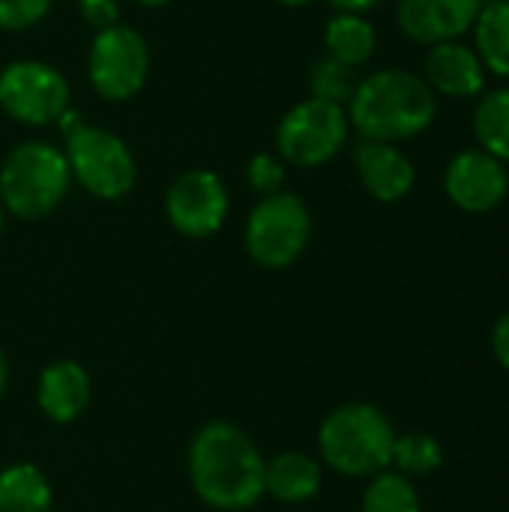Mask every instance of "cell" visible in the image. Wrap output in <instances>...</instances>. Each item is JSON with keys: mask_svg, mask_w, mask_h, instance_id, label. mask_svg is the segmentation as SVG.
Masks as SVG:
<instances>
[{"mask_svg": "<svg viewBox=\"0 0 509 512\" xmlns=\"http://www.w3.org/2000/svg\"><path fill=\"white\" fill-rule=\"evenodd\" d=\"M186 471L192 492L210 510L246 512L264 498L267 459L258 444L228 420H210L192 435Z\"/></svg>", "mask_w": 509, "mask_h": 512, "instance_id": "obj_1", "label": "cell"}, {"mask_svg": "<svg viewBox=\"0 0 509 512\" xmlns=\"http://www.w3.org/2000/svg\"><path fill=\"white\" fill-rule=\"evenodd\" d=\"M351 132L363 141L402 144L423 135L438 117V96L420 72L387 66L360 78L345 105Z\"/></svg>", "mask_w": 509, "mask_h": 512, "instance_id": "obj_2", "label": "cell"}, {"mask_svg": "<svg viewBox=\"0 0 509 512\" xmlns=\"http://www.w3.org/2000/svg\"><path fill=\"white\" fill-rule=\"evenodd\" d=\"M396 426L369 402H345L318 426V462L342 477H375L393 468Z\"/></svg>", "mask_w": 509, "mask_h": 512, "instance_id": "obj_3", "label": "cell"}, {"mask_svg": "<svg viewBox=\"0 0 509 512\" xmlns=\"http://www.w3.org/2000/svg\"><path fill=\"white\" fill-rule=\"evenodd\" d=\"M72 174L63 147L30 138L15 144L0 162V204L9 216L39 222L69 195Z\"/></svg>", "mask_w": 509, "mask_h": 512, "instance_id": "obj_4", "label": "cell"}, {"mask_svg": "<svg viewBox=\"0 0 509 512\" xmlns=\"http://www.w3.org/2000/svg\"><path fill=\"white\" fill-rule=\"evenodd\" d=\"M63 153L72 183H78L90 198L120 201L138 183V159L111 129L84 123L63 138Z\"/></svg>", "mask_w": 509, "mask_h": 512, "instance_id": "obj_5", "label": "cell"}, {"mask_svg": "<svg viewBox=\"0 0 509 512\" xmlns=\"http://www.w3.org/2000/svg\"><path fill=\"white\" fill-rule=\"evenodd\" d=\"M312 210L294 192H279L270 198H258L249 210L243 228V246L249 258L264 270H288L303 258L312 243Z\"/></svg>", "mask_w": 509, "mask_h": 512, "instance_id": "obj_6", "label": "cell"}, {"mask_svg": "<svg viewBox=\"0 0 509 512\" xmlns=\"http://www.w3.org/2000/svg\"><path fill=\"white\" fill-rule=\"evenodd\" d=\"M351 138L348 111L333 102L303 99L276 123V156L294 168H321L333 162Z\"/></svg>", "mask_w": 509, "mask_h": 512, "instance_id": "obj_7", "label": "cell"}, {"mask_svg": "<svg viewBox=\"0 0 509 512\" xmlns=\"http://www.w3.org/2000/svg\"><path fill=\"white\" fill-rule=\"evenodd\" d=\"M150 78V45L141 30L114 24L93 33L87 51V81L105 102L135 99Z\"/></svg>", "mask_w": 509, "mask_h": 512, "instance_id": "obj_8", "label": "cell"}, {"mask_svg": "<svg viewBox=\"0 0 509 512\" xmlns=\"http://www.w3.org/2000/svg\"><path fill=\"white\" fill-rule=\"evenodd\" d=\"M72 105L66 75L45 60L21 57L0 69V111L21 126H51Z\"/></svg>", "mask_w": 509, "mask_h": 512, "instance_id": "obj_9", "label": "cell"}, {"mask_svg": "<svg viewBox=\"0 0 509 512\" xmlns=\"http://www.w3.org/2000/svg\"><path fill=\"white\" fill-rule=\"evenodd\" d=\"M228 213V186L210 168H189L177 174L165 192V216L171 228L189 240H207L219 234L228 222Z\"/></svg>", "mask_w": 509, "mask_h": 512, "instance_id": "obj_10", "label": "cell"}, {"mask_svg": "<svg viewBox=\"0 0 509 512\" xmlns=\"http://www.w3.org/2000/svg\"><path fill=\"white\" fill-rule=\"evenodd\" d=\"M444 192L462 213H492L507 201L509 168L480 147H465L444 168Z\"/></svg>", "mask_w": 509, "mask_h": 512, "instance_id": "obj_11", "label": "cell"}, {"mask_svg": "<svg viewBox=\"0 0 509 512\" xmlns=\"http://www.w3.org/2000/svg\"><path fill=\"white\" fill-rule=\"evenodd\" d=\"M486 0H396V24L417 45L465 39Z\"/></svg>", "mask_w": 509, "mask_h": 512, "instance_id": "obj_12", "label": "cell"}, {"mask_svg": "<svg viewBox=\"0 0 509 512\" xmlns=\"http://www.w3.org/2000/svg\"><path fill=\"white\" fill-rule=\"evenodd\" d=\"M354 171L360 186L378 204H399L417 186V168L399 144L384 141H357L354 144Z\"/></svg>", "mask_w": 509, "mask_h": 512, "instance_id": "obj_13", "label": "cell"}, {"mask_svg": "<svg viewBox=\"0 0 509 512\" xmlns=\"http://www.w3.org/2000/svg\"><path fill=\"white\" fill-rule=\"evenodd\" d=\"M420 75L435 96H447L459 102L477 99L489 87V72L480 63L474 45H468L465 39L429 45Z\"/></svg>", "mask_w": 509, "mask_h": 512, "instance_id": "obj_14", "label": "cell"}, {"mask_svg": "<svg viewBox=\"0 0 509 512\" xmlns=\"http://www.w3.org/2000/svg\"><path fill=\"white\" fill-rule=\"evenodd\" d=\"M93 396V381L87 369L75 360H54L36 378V405L54 426L75 423Z\"/></svg>", "mask_w": 509, "mask_h": 512, "instance_id": "obj_15", "label": "cell"}, {"mask_svg": "<svg viewBox=\"0 0 509 512\" xmlns=\"http://www.w3.org/2000/svg\"><path fill=\"white\" fill-rule=\"evenodd\" d=\"M324 483V465L300 450H288L279 453L267 462V474H264V495L276 498L279 504H306L312 498H318Z\"/></svg>", "mask_w": 509, "mask_h": 512, "instance_id": "obj_16", "label": "cell"}, {"mask_svg": "<svg viewBox=\"0 0 509 512\" xmlns=\"http://www.w3.org/2000/svg\"><path fill=\"white\" fill-rule=\"evenodd\" d=\"M324 48L327 57L360 69L378 51V30L366 15L357 12H333L324 27Z\"/></svg>", "mask_w": 509, "mask_h": 512, "instance_id": "obj_17", "label": "cell"}, {"mask_svg": "<svg viewBox=\"0 0 509 512\" xmlns=\"http://www.w3.org/2000/svg\"><path fill=\"white\" fill-rule=\"evenodd\" d=\"M54 492L33 462H12L0 471V512H51Z\"/></svg>", "mask_w": 509, "mask_h": 512, "instance_id": "obj_18", "label": "cell"}, {"mask_svg": "<svg viewBox=\"0 0 509 512\" xmlns=\"http://www.w3.org/2000/svg\"><path fill=\"white\" fill-rule=\"evenodd\" d=\"M471 33L486 72L509 81V0H486Z\"/></svg>", "mask_w": 509, "mask_h": 512, "instance_id": "obj_19", "label": "cell"}, {"mask_svg": "<svg viewBox=\"0 0 509 512\" xmlns=\"http://www.w3.org/2000/svg\"><path fill=\"white\" fill-rule=\"evenodd\" d=\"M471 132L477 147L492 153L498 162L509 168V84L507 87H486L477 96L471 114Z\"/></svg>", "mask_w": 509, "mask_h": 512, "instance_id": "obj_20", "label": "cell"}, {"mask_svg": "<svg viewBox=\"0 0 509 512\" xmlns=\"http://www.w3.org/2000/svg\"><path fill=\"white\" fill-rule=\"evenodd\" d=\"M360 512H423V501L411 477L387 468L369 477L360 498Z\"/></svg>", "mask_w": 509, "mask_h": 512, "instance_id": "obj_21", "label": "cell"}, {"mask_svg": "<svg viewBox=\"0 0 509 512\" xmlns=\"http://www.w3.org/2000/svg\"><path fill=\"white\" fill-rule=\"evenodd\" d=\"M444 465V444L432 432H405L393 444V471L405 477H429Z\"/></svg>", "mask_w": 509, "mask_h": 512, "instance_id": "obj_22", "label": "cell"}, {"mask_svg": "<svg viewBox=\"0 0 509 512\" xmlns=\"http://www.w3.org/2000/svg\"><path fill=\"white\" fill-rule=\"evenodd\" d=\"M357 84H360L357 69H351L327 54L321 60H315L309 69V96L321 99V102H333V105L345 108L351 102Z\"/></svg>", "mask_w": 509, "mask_h": 512, "instance_id": "obj_23", "label": "cell"}, {"mask_svg": "<svg viewBox=\"0 0 509 512\" xmlns=\"http://www.w3.org/2000/svg\"><path fill=\"white\" fill-rule=\"evenodd\" d=\"M285 177H288V165L276 153L261 150L246 162V183L258 198L285 192Z\"/></svg>", "mask_w": 509, "mask_h": 512, "instance_id": "obj_24", "label": "cell"}, {"mask_svg": "<svg viewBox=\"0 0 509 512\" xmlns=\"http://www.w3.org/2000/svg\"><path fill=\"white\" fill-rule=\"evenodd\" d=\"M54 0H0V30L24 33L42 24L51 12Z\"/></svg>", "mask_w": 509, "mask_h": 512, "instance_id": "obj_25", "label": "cell"}, {"mask_svg": "<svg viewBox=\"0 0 509 512\" xmlns=\"http://www.w3.org/2000/svg\"><path fill=\"white\" fill-rule=\"evenodd\" d=\"M78 12L93 33L120 24V3L117 0H78Z\"/></svg>", "mask_w": 509, "mask_h": 512, "instance_id": "obj_26", "label": "cell"}, {"mask_svg": "<svg viewBox=\"0 0 509 512\" xmlns=\"http://www.w3.org/2000/svg\"><path fill=\"white\" fill-rule=\"evenodd\" d=\"M492 354H495L498 366L509 372V312H504L492 327Z\"/></svg>", "mask_w": 509, "mask_h": 512, "instance_id": "obj_27", "label": "cell"}, {"mask_svg": "<svg viewBox=\"0 0 509 512\" xmlns=\"http://www.w3.org/2000/svg\"><path fill=\"white\" fill-rule=\"evenodd\" d=\"M333 6V12H357V15H366L372 9H378L384 0H327Z\"/></svg>", "mask_w": 509, "mask_h": 512, "instance_id": "obj_28", "label": "cell"}, {"mask_svg": "<svg viewBox=\"0 0 509 512\" xmlns=\"http://www.w3.org/2000/svg\"><path fill=\"white\" fill-rule=\"evenodd\" d=\"M54 126H57V129H60V135L66 138L69 132H75L78 126H84V117H81V111H78V108H72V105H69V108L57 117V123H54Z\"/></svg>", "mask_w": 509, "mask_h": 512, "instance_id": "obj_29", "label": "cell"}, {"mask_svg": "<svg viewBox=\"0 0 509 512\" xmlns=\"http://www.w3.org/2000/svg\"><path fill=\"white\" fill-rule=\"evenodd\" d=\"M6 387H9V360H6V354H3V348H0V399H3V393H6Z\"/></svg>", "mask_w": 509, "mask_h": 512, "instance_id": "obj_30", "label": "cell"}, {"mask_svg": "<svg viewBox=\"0 0 509 512\" xmlns=\"http://www.w3.org/2000/svg\"><path fill=\"white\" fill-rule=\"evenodd\" d=\"M273 3L288 6V9H303V6H309V3H315V0H273Z\"/></svg>", "mask_w": 509, "mask_h": 512, "instance_id": "obj_31", "label": "cell"}, {"mask_svg": "<svg viewBox=\"0 0 509 512\" xmlns=\"http://www.w3.org/2000/svg\"><path fill=\"white\" fill-rule=\"evenodd\" d=\"M138 6H144V9H162V6H168L171 0H135Z\"/></svg>", "mask_w": 509, "mask_h": 512, "instance_id": "obj_32", "label": "cell"}, {"mask_svg": "<svg viewBox=\"0 0 509 512\" xmlns=\"http://www.w3.org/2000/svg\"><path fill=\"white\" fill-rule=\"evenodd\" d=\"M3 225H6V210H3V204H0V237H3Z\"/></svg>", "mask_w": 509, "mask_h": 512, "instance_id": "obj_33", "label": "cell"}]
</instances>
